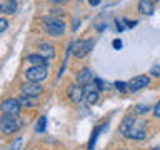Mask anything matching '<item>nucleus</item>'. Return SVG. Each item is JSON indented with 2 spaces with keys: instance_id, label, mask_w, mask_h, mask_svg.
Here are the masks:
<instances>
[{
  "instance_id": "f3484780",
  "label": "nucleus",
  "mask_w": 160,
  "mask_h": 150,
  "mask_svg": "<svg viewBox=\"0 0 160 150\" xmlns=\"http://www.w3.org/2000/svg\"><path fill=\"white\" fill-rule=\"evenodd\" d=\"M33 97H28V95H23V97L22 98H18V102H20V105H22V107H25V108H30V107H33V105H35V102H33V100H32Z\"/></svg>"
},
{
  "instance_id": "cd10ccee",
  "label": "nucleus",
  "mask_w": 160,
  "mask_h": 150,
  "mask_svg": "<svg viewBox=\"0 0 160 150\" xmlns=\"http://www.w3.org/2000/svg\"><path fill=\"white\" fill-rule=\"evenodd\" d=\"M88 2H90V5H98L100 0H88Z\"/></svg>"
},
{
  "instance_id": "ddd939ff",
  "label": "nucleus",
  "mask_w": 160,
  "mask_h": 150,
  "mask_svg": "<svg viewBox=\"0 0 160 150\" xmlns=\"http://www.w3.org/2000/svg\"><path fill=\"white\" fill-rule=\"evenodd\" d=\"M83 100L87 102L88 105L95 103L98 100V90L95 88H90V90H83Z\"/></svg>"
},
{
  "instance_id": "f8f14e48",
  "label": "nucleus",
  "mask_w": 160,
  "mask_h": 150,
  "mask_svg": "<svg viewBox=\"0 0 160 150\" xmlns=\"http://www.w3.org/2000/svg\"><path fill=\"white\" fill-rule=\"evenodd\" d=\"M27 62L28 63H32V65H43V67H47V62H48V58H45L42 53H32V55H28L27 57Z\"/></svg>"
},
{
  "instance_id": "412c9836",
  "label": "nucleus",
  "mask_w": 160,
  "mask_h": 150,
  "mask_svg": "<svg viewBox=\"0 0 160 150\" xmlns=\"http://www.w3.org/2000/svg\"><path fill=\"white\" fill-rule=\"evenodd\" d=\"M150 75L152 77H160V63H155L152 70H150Z\"/></svg>"
},
{
  "instance_id": "1a4fd4ad",
  "label": "nucleus",
  "mask_w": 160,
  "mask_h": 150,
  "mask_svg": "<svg viewBox=\"0 0 160 150\" xmlns=\"http://www.w3.org/2000/svg\"><path fill=\"white\" fill-rule=\"evenodd\" d=\"M145 135H147V132H145V128H143V127L137 128V127L133 125V127L130 128L127 133H125V137H127V138H132V140H143V138H145Z\"/></svg>"
},
{
  "instance_id": "423d86ee",
  "label": "nucleus",
  "mask_w": 160,
  "mask_h": 150,
  "mask_svg": "<svg viewBox=\"0 0 160 150\" xmlns=\"http://www.w3.org/2000/svg\"><path fill=\"white\" fill-rule=\"evenodd\" d=\"M20 90L23 92V95H28V97H38L42 93V87L37 82H30V80L27 83H22Z\"/></svg>"
},
{
  "instance_id": "bb28decb",
  "label": "nucleus",
  "mask_w": 160,
  "mask_h": 150,
  "mask_svg": "<svg viewBox=\"0 0 160 150\" xmlns=\"http://www.w3.org/2000/svg\"><path fill=\"white\" fill-rule=\"evenodd\" d=\"M20 145H22V138H18V140H15V145H12V148L15 147V148H18Z\"/></svg>"
},
{
  "instance_id": "a211bd4d",
  "label": "nucleus",
  "mask_w": 160,
  "mask_h": 150,
  "mask_svg": "<svg viewBox=\"0 0 160 150\" xmlns=\"http://www.w3.org/2000/svg\"><path fill=\"white\" fill-rule=\"evenodd\" d=\"M45 127H47V118L40 117V120L37 122V132H45Z\"/></svg>"
},
{
  "instance_id": "20e7f679",
  "label": "nucleus",
  "mask_w": 160,
  "mask_h": 150,
  "mask_svg": "<svg viewBox=\"0 0 160 150\" xmlns=\"http://www.w3.org/2000/svg\"><path fill=\"white\" fill-rule=\"evenodd\" d=\"M93 48V40H80V42L72 43V53L77 58H83L85 55L90 53V50Z\"/></svg>"
},
{
  "instance_id": "c756f323",
  "label": "nucleus",
  "mask_w": 160,
  "mask_h": 150,
  "mask_svg": "<svg viewBox=\"0 0 160 150\" xmlns=\"http://www.w3.org/2000/svg\"><path fill=\"white\" fill-rule=\"evenodd\" d=\"M50 2H53V3H65L67 0H50Z\"/></svg>"
},
{
  "instance_id": "6ab92c4d",
  "label": "nucleus",
  "mask_w": 160,
  "mask_h": 150,
  "mask_svg": "<svg viewBox=\"0 0 160 150\" xmlns=\"http://www.w3.org/2000/svg\"><path fill=\"white\" fill-rule=\"evenodd\" d=\"M148 110H150L148 105H137V107H135V113L142 115V113H147Z\"/></svg>"
},
{
  "instance_id": "393cba45",
  "label": "nucleus",
  "mask_w": 160,
  "mask_h": 150,
  "mask_svg": "<svg viewBox=\"0 0 160 150\" xmlns=\"http://www.w3.org/2000/svg\"><path fill=\"white\" fill-rule=\"evenodd\" d=\"M153 117H157V118H160V102L153 107Z\"/></svg>"
},
{
  "instance_id": "f03ea898",
  "label": "nucleus",
  "mask_w": 160,
  "mask_h": 150,
  "mask_svg": "<svg viewBox=\"0 0 160 150\" xmlns=\"http://www.w3.org/2000/svg\"><path fill=\"white\" fill-rule=\"evenodd\" d=\"M43 30L47 32L48 35H52V37H58V35H62L65 32V23L62 22L60 18L57 17H47L43 18Z\"/></svg>"
},
{
  "instance_id": "9d476101",
  "label": "nucleus",
  "mask_w": 160,
  "mask_h": 150,
  "mask_svg": "<svg viewBox=\"0 0 160 150\" xmlns=\"http://www.w3.org/2000/svg\"><path fill=\"white\" fill-rule=\"evenodd\" d=\"M155 10L153 0H140L138 2V12L142 15H152Z\"/></svg>"
},
{
  "instance_id": "6e6552de",
  "label": "nucleus",
  "mask_w": 160,
  "mask_h": 150,
  "mask_svg": "<svg viewBox=\"0 0 160 150\" xmlns=\"http://www.w3.org/2000/svg\"><path fill=\"white\" fill-rule=\"evenodd\" d=\"M68 98L72 100V102L78 103L80 100H83V87L78 83H72L68 87Z\"/></svg>"
},
{
  "instance_id": "5701e85b",
  "label": "nucleus",
  "mask_w": 160,
  "mask_h": 150,
  "mask_svg": "<svg viewBox=\"0 0 160 150\" xmlns=\"http://www.w3.org/2000/svg\"><path fill=\"white\" fill-rule=\"evenodd\" d=\"M93 82H95V87H97V90L98 92H102L103 90V82L100 78H93Z\"/></svg>"
},
{
  "instance_id": "dca6fc26",
  "label": "nucleus",
  "mask_w": 160,
  "mask_h": 150,
  "mask_svg": "<svg viewBox=\"0 0 160 150\" xmlns=\"http://www.w3.org/2000/svg\"><path fill=\"white\" fill-rule=\"evenodd\" d=\"M15 10H17V0H5L3 3V12L5 13H15Z\"/></svg>"
},
{
  "instance_id": "39448f33",
  "label": "nucleus",
  "mask_w": 160,
  "mask_h": 150,
  "mask_svg": "<svg viewBox=\"0 0 160 150\" xmlns=\"http://www.w3.org/2000/svg\"><path fill=\"white\" fill-rule=\"evenodd\" d=\"M0 108H2L3 113L18 115L20 108H22V105H20V102H18V100H15V98H7V100H3V102L0 103Z\"/></svg>"
},
{
  "instance_id": "7c9ffc66",
  "label": "nucleus",
  "mask_w": 160,
  "mask_h": 150,
  "mask_svg": "<svg viewBox=\"0 0 160 150\" xmlns=\"http://www.w3.org/2000/svg\"><path fill=\"white\" fill-rule=\"evenodd\" d=\"M0 12H3V5L2 3H0Z\"/></svg>"
},
{
  "instance_id": "4be33fe9",
  "label": "nucleus",
  "mask_w": 160,
  "mask_h": 150,
  "mask_svg": "<svg viewBox=\"0 0 160 150\" xmlns=\"http://www.w3.org/2000/svg\"><path fill=\"white\" fill-rule=\"evenodd\" d=\"M115 87H117L120 92H125V90L128 88V83H125V82H117V83H115Z\"/></svg>"
},
{
  "instance_id": "c85d7f7f",
  "label": "nucleus",
  "mask_w": 160,
  "mask_h": 150,
  "mask_svg": "<svg viewBox=\"0 0 160 150\" xmlns=\"http://www.w3.org/2000/svg\"><path fill=\"white\" fill-rule=\"evenodd\" d=\"M72 28H73V32L78 28V20H75V22H73V27H72Z\"/></svg>"
},
{
  "instance_id": "7ed1b4c3",
  "label": "nucleus",
  "mask_w": 160,
  "mask_h": 150,
  "mask_svg": "<svg viewBox=\"0 0 160 150\" xmlns=\"http://www.w3.org/2000/svg\"><path fill=\"white\" fill-rule=\"evenodd\" d=\"M47 67H43V65H32L27 72H25V77H27V80H30V82H43L45 78H47Z\"/></svg>"
},
{
  "instance_id": "2eb2a0df",
  "label": "nucleus",
  "mask_w": 160,
  "mask_h": 150,
  "mask_svg": "<svg viewBox=\"0 0 160 150\" xmlns=\"http://www.w3.org/2000/svg\"><path fill=\"white\" fill-rule=\"evenodd\" d=\"M38 48H40V53H42L45 58H53L55 57V50L50 43H40Z\"/></svg>"
},
{
  "instance_id": "2f4dec72",
  "label": "nucleus",
  "mask_w": 160,
  "mask_h": 150,
  "mask_svg": "<svg viewBox=\"0 0 160 150\" xmlns=\"http://www.w3.org/2000/svg\"><path fill=\"white\" fill-rule=\"evenodd\" d=\"M153 2H160V0H153Z\"/></svg>"
},
{
  "instance_id": "b1692460",
  "label": "nucleus",
  "mask_w": 160,
  "mask_h": 150,
  "mask_svg": "<svg viewBox=\"0 0 160 150\" xmlns=\"http://www.w3.org/2000/svg\"><path fill=\"white\" fill-rule=\"evenodd\" d=\"M8 27V22H7V18H0V32H3L5 28Z\"/></svg>"
},
{
  "instance_id": "aec40b11",
  "label": "nucleus",
  "mask_w": 160,
  "mask_h": 150,
  "mask_svg": "<svg viewBox=\"0 0 160 150\" xmlns=\"http://www.w3.org/2000/svg\"><path fill=\"white\" fill-rule=\"evenodd\" d=\"M100 132V127H95V132L92 135V138H90V143H88V148H93V145H95V140H97V135Z\"/></svg>"
},
{
  "instance_id": "0eeeda50",
  "label": "nucleus",
  "mask_w": 160,
  "mask_h": 150,
  "mask_svg": "<svg viewBox=\"0 0 160 150\" xmlns=\"http://www.w3.org/2000/svg\"><path fill=\"white\" fill-rule=\"evenodd\" d=\"M148 83H150V78L147 77V75H138V77H133V80H130L128 90L130 92H137V90L147 87Z\"/></svg>"
},
{
  "instance_id": "a878e982",
  "label": "nucleus",
  "mask_w": 160,
  "mask_h": 150,
  "mask_svg": "<svg viewBox=\"0 0 160 150\" xmlns=\"http://www.w3.org/2000/svg\"><path fill=\"white\" fill-rule=\"evenodd\" d=\"M113 47L115 48H122V42H120V40H113Z\"/></svg>"
},
{
  "instance_id": "9b49d317",
  "label": "nucleus",
  "mask_w": 160,
  "mask_h": 150,
  "mask_svg": "<svg viewBox=\"0 0 160 150\" xmlns=\"http://www.w3.org/2000/svg\"><path fill=\"white\" fill-rule=\"evenodd\" d=\"M93 80V75H92V72H90L88 68H82L80 72L77 73V83L78 85H87L88 82H92Z\"/></svg>"
},
{
  "instance_id": "4468645a",
  "label": "nucleus",
  "mask_w": 160,
  "mask_h": 150,
  "mask_svg": "<svg viewBox=\"0 0 160 150\" xmlns=\"http://www.w3.org/2000/svg\"><path fill=\"white\" fill-rule=\"evenodd\" d=\"M133 125H135V117H130V115H128V117H125L122 120V123H120V133L125 135L130 128L133 127Z\"/></svg>"
},
{
  "instance_id": "f257e3e1",
  "label": "nucleus",
  "mask_w": 160,
  "mask_h": 150,
  "mask_svg": "<svg viewBox=\"0 0 160 150\" xmlns=\"http://www.w3.org/2000/svg\"><path fill=\"white\" fill-rule=\"evenodd\" d=\"M22 127V120L18 118V115L13 113H3V117H0V130L5 135H12L13 132Z\"/></svg>"
}]
</instances>
